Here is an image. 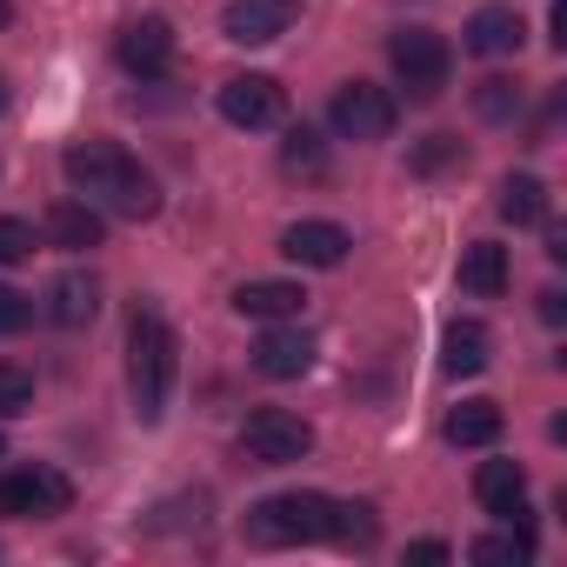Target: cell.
<instances>
[{
  "label": "cell",
  "mask_w": 567,
  "mask_h": 567,
  "mask_svg": "<svg viewBox=\"0 0 567 567\" xmlns=\"http://www.w3.org/2000/svg\"><path fill=\"white\" fill-rule=\"evenodd\" d=\"M34 408V374L21 361H0V421H14Z\"/></svg>",
  "instance_id": "26"
},
{
  "label": "cell",
  "mask_w": 567,
  "mask_h": 567,
  "mask_svg": "<svg viewBox=\"0 0 567 567\" xmlns=\"http://www.w3.org/2000/svg\"><path fill=\"white\" fill-rule=\"evenodd\" d=\"M547 21H554V48H567V0H554V14H547Z\"/></svg>",
  "instance_id": "32"
},
{
  "label": "cell",
  "mask_w": 567,
  "mask_h": 567,
  "mask_svg": "<svg viewBox=\"0 0 567 567\" xmlns=\"http://www.w3.org/2000/svg\"><path fill=\"white\" fill-rule=\"evenodd\" d=\"M14 21V0H0V28H8Z\"/></svg>",
  "instance_id": "33"
},
{
  "label": "cell",
  "mask_w": 567,
  "mask_h": 567,
  "mask_svg": "<svg viewBox=\"0 0 567 567\" xmlns=\"http://www.w3.org/2000/svg\"><path fill=\"white\" fill-rule=\"evenodd\" d=\"M348 227L341 220H295L288 234H280V254H288L295 267H341L348 260Z\"/></svg>",
  "instance_id": "12"
},
{
  "label": "cell",
  "mask_w": 567,
  "mask_h": 567,
  "mask_svg": "<svg viewBox=\"0 0 567 567\" xmlns=\"http://www.w3.org/2000/svg\"><path fill=\"white\" fill-rule=\"evenodd\" d=\"M0 114H8V74H0Z\"/></svg>",
  "instance_id": "34"
},
{
  "label": "cell",
  "mask_w": 567,
  "mask_h": 567,
  "mask_svg": "<svg viewBox=\"0 0 567 567\" xmlns=\"http://www.w3.org/2000/svg\"><path fill=\"white\" fill-rule=\"evenodd\" d=\"M474 501L494 520H520L527 514V467L520 461H481L474 467Z\"/></svg>",
  "instance_id": "13"
},
{
  "label": "cell",
  "mask_w": 567,
  "mask_h": 567,
  "mask_svg": "<svg viewBox=\"0 0 567 567\" xmlns=\"http://www.w3.org/2000/svg\"><path fill=\"white\" fill-rule=\"evenodd\" d=\"M467 554H474V560H481V567H507V560H514V567H520V560H534V534H527V527H514V520H507V527H501V534H481V540H474V547H467Z\"/></svg>",
  "instance_id": "24"
},
{
  "label": "cell",
  "mask_w": 567,
  "mask_h": 567,
  "mask_svg": "<svg viewBox=\"0 0 567 567\" xmlns=\"http://www.w3.org/2000/svg\"><path fill=\"white\" fill-rule=\"evenodd\" d=\"M34 328V301L21 295V288H0V341L8 334H28Z\"/></svg>",
  "instance_id": "29"
},
{
  "label": "cell",
  "mask_w": 567,
  "mask_h": 567,
  "mask_svg": "<svg viewBox=\"0 0 567 567\" xmlns=\"http://www.w3.org/2000/svg\"><path fill=\"white\" fill-rule=\"evenodd\" d=\"M240 454L254 467H295V461L315 454V427L301 414H288V408H254L240 421Z\"/></svg>",
  "instance_id": "5"
},
{
  "label": "cell",
  "mask_w": 567,
  "mask_h": 567,
  "mask_svg": "<svg viewBox=\"0 0 567 567\" xmlns=\"http://www.w3.org/2000/svg\"><path fill=\"white\" fill-rule=\"evenodd\" d=\"M408 560H421V567H441V560H454V547H447V540H414V547H408Z\"/></svg>",
  "instance_id": "30"
},
{
  "label": "cell",
  "mask_w": 567,
  "mask_h": 567,
  "mask_svg": "<svg viewBox=\"0 0 567 567\" xmlns=\"http://www.w3.org/2000/svg\"><path fill=\"white\" fill-rule=\"evenodd\" d=\"M94 315H101V280L81 274V267H68L54 288H48V321L54 328H87Z\"/></svg>",
  "instance_id": "16"
},
{
  "label": "cell",
  "mask_w": 567,
  "mask_h": 567,
  "mask_svg": "<svg viewBox=\"0 0 567 567\" xmlns=\"http://www.w3.org/2000/svg\"><path fill=\"white\" fill-rule=\"evenodd\" d=\"M0 454H8V441H0Z\"/></svg>",
  "instance_id": "35"
},
{
  "label": "cell",
  "mask_w": 567,
  "mask_h": 567,
  "mask_svg": "<svg viewBox=\"0 0 567 567\" xmlns=\"http://www.w3.org/2000/svg\"><path fill=\"white\" fill-rule=\"evenodd\" d=\"M461 295H474V301H501L507 295V247L501 240H474L461 254Z\"/></svg>",
  "instance_id": "19"
},
{
  "label": "cell",
  "mask_w": 567,
  "mask_h": 567,
  "mask_svg": "<svg viewBox=\"0 0 567 567\" xmlns=\"http://www.w3.org/2000/svg\"><path fill=\"white\" fill-rule=\"evenodd\" d=\"M28 254H34V220L0 214V267H21Z\"/></svg>",
  "instance_id": "28"
},
{
  "label": "cell",
  "mask_w": 567,
  "mask_h": 567,
  "mask_svg": "<svg viewBox=\"0 0 567 567\" xmlns=\"http://www.w3.org/2000/svg\"><path fill=\"white\" fill-rule=\"evenodd\" d=\"M487 354H494V334L481 321H447V334H441V374L447 381H474L487 368Z\"/></svg>",
  "instance_id": "17"
},
{
  "label": "cell",
  "mask_w": 567,
  "mask_h": 567,
  "mask_svg": "<svg viewBox=\"0 0 567 567\" xmlns=\"http://www.w3.org/2000/svg\"><path fill=\"white\" fill-rule=\"evenodd\" d=\"M315 368V334L301 321H267L260 341H254V374L267 381H301Z\"/></svg>",
  "instance_id": "10"
},
{
  "label": "cell",
  "mask_w": 567,
  "mask_h": 567,
  "mask_svg": "<svg viewBox=\"0 0 567 567\" xmlns=\"http://www.w3.org/2000/svg\"><path fill=\"white\" fill-rule=\"evenodd\" d=\"M388 61H394V81H401L414 101H434V94L447 87V74H454V48H447V34H434V28H394Z\"/></svg>",
  "instance_id": "4"
},
{
  "label": "cell",
  "mask_w": 567,
  "mask_h": 567,
  "mask_svg": "<svg viewBox=\"0 0 567 567\" xmlns=\"http://www.w3.org/2000/svg\"><path fill=\"white\" fill-rule=\"evenodd\" d=\"M334 534V501L328 494H267L260 507H247V540L254 547H308Z\"/></svg>",
  "instance_id": "3"
},
{
  "label": "cell",
  "mask_w": 567,
  "mask_h": 567,
  "mask_svg": "<svg viewBox=\"0 0 567 567\" xmlns=\"http://www.w3.org/2000/svg\"><path fill=\"white\" fill-rule=\"evenodd\" d=\"M61 174L74 181L81 200H94L101 214H121V220H154L161 214V181L121 147V141H74L61 154Z\"/></svg>",
  "instance_id": "1"
},
{
  "label": "cell",
  "mask_w": 567,
  "mask_h": 567,
  "mask_svg": "<svg viewBox=\"0 0 567 567\" xmlns=\"http://www.w3.org/2000/svg\"><path fill=\"white\" fill-rule=\"evenodd\" d=\"M127 394H134V421L154 427L167 414V394H174V328L141 308L134 328H127Z\"/></svg>",
  "instance_id": "2"
},
{
  "label": "cell",
  "mask_w": 567,
  "mask_h": 567,
  "mask_svg": "<svg viewBox=\"0 0 567 567\" xmlns=\"http://www.w3.org/2000/svg\"><path fill=\"white\" fill-rule=\"evenodd\" d=\"M48 240H54L61 254H87V247L107 240V214H101L94 200H54V207H48Z\"/></svg>",
  "instance_id": "15"
},
{
  "label": "cell",
  "mask_w": 567,
  "mask_h": 567,
  "mask_svg": "<svg viewBox=\"0 0 567 567\" xmlns=\"http://www.w3.org/2000/svg\"><path fill=\"white\" fill-rule=\"evenodd\" d=\"M68 507H74V481H68L61 467L28 461V467H8V474H0V520H54V514H68Z\"/></svg>",
  "instance_id": "6"
},
{
  "label": "cell",
  "mask_w": 567,
  "mask_h": 567,
  "mask_svg": "<svg viewBox=\"0 0 567 567\" xmlns=\"http://www.w3.org/2000/svg\"><path fill=\"white\" fill-rule=\"evenodd\" d=\"M461 161H467V147H461L454 134H427L408 167H414V174H441V167H461Z\"/></svg>",
  "instance_id": "27"
},
{
  "label": "cell",
  "mask_w": 567,
  "mask_h": 567,
  "mask_svg": "<svg viewBox=\"0 0 567 567\" xmlns=\"http://www.w3.org/2000/svg\"><path fill=\"white\" fill-rule=\"evenodd\" d=\"M308 295L295 288V280H240L234 288V315L240 321H301Z\"/></svg>",
  "instance_id": "14"
},
{
  "label": "cell",
  "mask_w": 567,
  "mask_h": 567,
  "mask_svg": "<svg viewBox=\"0 0 567 567\" xmlns=\"http://www.w3.org/2000/svg\"><path fill=\"white\" fill-rule=\"evenodd\" d=\"M520 107H527V94H520V81H514V74H487V81L474 87V114H481V121H494V127H501V121H514Z\"/></svg>",
  "instance_id": "23"
},
{
  "label": "cell",
  "mask_w": 567,
  "mask_h": 567,
  "mask_svg": "<svg viewBox=\"0 0 567 567\" xmlns=\"http://www.w3.org/2000/svg\"><path fill=\"white\" fill-rule=\"evenodd\" d=\"M301 21V0H227L220 8V34L234 41V48H267V41H280Z\"/></svg>",
  "instance_id": "9"
},
{
  "label": "cell",
  "mask_w": 567,
  "mask_h": 567,
  "mask_svg": "<svg viewBox=\"0 0 567 567\" xmlns=\"http://www.w3.org/2000/svg\"><path fill=\"white\" fill-rule=\"evenodd\" d=\"M280 167H288L295 181H321L328 174V141L315 127H288V141H280Z\"/></svg>",
  "instance_id": "22"
},
{
  "label": "cell",
  "mask_w": 567,
  "mask_h": 567,
  "mask_svg": "<svg viewBox=\"0 0 567 567\" xmlns=\"http://www.w3.org/2000/svg\"><path fill=\"white\" fill-rule=\"evenodd\" d=\"M374 534H381V520H374V507H368V501H334V534H328V540L374 547Z\"/></svg>",
  "instance_id": "25"
},
{
  "label": "cell",
  "mask_w": 567,
  "mask_h": 567,
  "mask_svg": "<svg viewBox=\"0 0 567 567\" xmlns=\"http://www.w3.org/2000/svg\"><path fill=\"white\" fill-rule=\"evenodd\" d=\"M494 207H501L507 227H547V181L540 174H507Z\"/></svg>",
  "instance_id": "20"
},
{
  "label": "cell",
  "mask_w": 567,
  "mask_h": 567,
  "mask_svg": "<svg viewBox=\"0 0 567 567\" xmlns=\"http://www.w3.org/2000/svg\"><path fill=\"white\" fill-rule=\"evenodd\" d=\"M447 441L454 447H494L501 441V408L494 401H461L447 414Z\"/></svg>",
  "instance_id": "21"
},
{
  "label": "cell",
  "mask_w": 567,
  "mask_h": 567,
  "mask_svg": "<svg viewBox=\"0 0 567 567\" xmlns=\"http://www.w3.org/2000/svg\"><path fill=\"white\" fill-rule=\"evenodd\" d=\"M540 321H547V328H560V321H567V301H560V288H547V295H540Z\"/></svg>",
  "instance_id": "31"
},
{
  "label": "cell",
  "mask_w": 567,
  "mask_h": 567,
  "mask_svg": "<svg viewBox=\"0 0 567 567\" xmlns=\"http://www.w3.org/2000/svg\"><path fill=\"white\" fill-rule=\"evenodd\" d=\"M328 121H334L341 141H388L394 134V94L374 87V81H348V87H334Z\"/></svg>",
  "instance_id": "7"
},
{
  "label": "cell",
  "mask_w": 567,
  "mask_h": 567,
  "mask_svg": "<svg viewBox=\"0 0 567 567\" xmlns=\"http://www.w3.org/2000/svg\"><path fill=\"white\" fill-rule=\"evenodd\" d=\"M114 54H121V68H127L134 81H161V74L174 68V28H167L161 14H141L134 28H121Z\"/></svg>",
  "instance_id": "11"
},
{
  "label": "cell",
  "mask_w": 567,
  "mask_h": 567,
  "mask_svg": "<svg viewBox=\"0 0 567 567\" xmlns=\"http://www.w3.org/2000/svg\"><path fill=\"white\" fill-rule=\"evenodd\" d=\"M214 107H220V121H227V127L260 134V127H274L280 114H288V94H280V81H274V74H234V81H220Z\"/></svg>",
  "instance_id": "8"
},
{
  "label": "cell",
  "mask_w": 567,
  "mask_h": 567,
  "mask_svg": "<svg viewBox=\"0 0 567 567\" xmlns=\"http://www.w3.org/2000/svg\"><path fill=\"white\" fill-rule=\"evenodd\" d=\"M461 34H467V41H461L467 54L501 61V54H520V34H527V28H520V14H514V8H481Z\"/></svg>",
  "instance_id": "18"
}]
</instances>
